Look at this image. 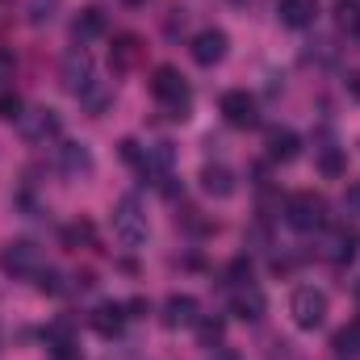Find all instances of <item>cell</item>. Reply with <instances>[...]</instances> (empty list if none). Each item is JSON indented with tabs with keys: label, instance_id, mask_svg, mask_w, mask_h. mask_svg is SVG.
Masks as SVG:
<instances>
[{
	"label": "cell",
	"instance_id": "obj_1",
	"mask_svg": "<svg viewBox=\"0 0 360 360\" xmlns=\"http://www.w3.org/2000/svg\"><path fill=\"white\" fill-rule=\"evenodd\" d=\"M151 96L168 109V117H188V105H193V96H188V84H184V76H180L176 68H155L151 72Z\"/></svg>",
	"mask_w": 360,
	"mask_h": 360
},
{
	"label": "cell",
	"instance_id": "obj_2",
	"mask_svg": "<svg viewBox=\"0 0 360 360\" xmlns=\"http://www.w3.org/2000/svg\"><path fill=\"white\" fill-rule=\"evenodd\" d=\"M0 269L8 272V276H17V281L38 276V272L46 269V252L34 239H13V243L0 248Z\"/></svg>",
	"mask_w": 360,
	"mask_h": 360
},
{
	"label": "cell",
	"instance_id": "obj_3",
	"mask_svg": "<svg viewBox=\"0 0 360 360\" xmlns=\"http://www.w3.org/2000/svg\"><path fill=\"white\" fill-rule=\"evenodd\" d=\"M147 210L139 205V197H122L117 205H113V235H117V243H126V248H139V243H147Z\"/></svg>",
	"mask_w": 360,
	"mask_h": 360
},
{
	"label": "cell",
	"instance_id": "obj_4",
	"mask_svg": "<svg viewBox=\"0 0 360 360\" xmlns=\"http://www.w3.org/2000/svg\"><path fill=\"white\" fill-rule=\"evenodd\" d=\"M285 222H289L293 231L310 235V231L327 226V201H323L319 193H293V197L285 201Z\"/></svg>",
	"mask_w": 360,
	"mask_h": 360
},
{
	"label": "cell",
	"instance_id": "obj_5",
	"mask_svg": "<svg viewBox=\"0 0 360 360\" xmlns=\"http://www.w3.org/2000/svg\"><path fill=\"white\" fill-rule=\"evenodd\" d=\"M17 130H21V139H25L30 147H46V143H55V139H59L63 122H59V113H55V109L38 105V109H25V113L17 117Z\"/></svg>",
	"mask_w": 360,
	"mask_h": 360
},
{
	"label": "cell",
	"instance_id": "obj_6",
	"mask_svg": "<svg viewBox=\"0 0 360 360\" xmlns=\"http://www.w3.org/2000/svg\"><path fill=\"white\" fill-rule=\"evenodd\" d=\"M289 314H293V323H297L302 331L323 327V319H327V293L314 289V285L293 289V297H289Z\"/></svg>",
	"mask_w": 360,
	"mask_h": 360
},
{
	"label": "cell",
	"instance_id": "obj_7",
	"mask_svg": "<svg viewBox=\"0 0 360 360\" xmlns=\"http://www.w3.org/2000/svg\"><path fill=\"white\" fill-rule=\"evenodd\" d=\"M59 84H63V92H72V96H84L92 89V55L84 46H72L59 59Z\"/></svg>",
	"mask_w": 360,
	"mask_h": 360
},
{
	"label": "cell",
	"instance_id": "obj_8",
	"mask_svg": "<svg viewBox=\"0 0 360 360\" xmlns=\"http://www.w3.org/2000/svg\"><path fill=\"white\" fill-rule=\"evenodd\" d=\"M218 109H222V117H226L231 126H239V130H252V126L260 122V113H256V96H248L243 89L222 92Z\"/></svg>",
	"mask_w": 360,
	"mask_h": 360
},
{
	"label": "cell",
	"instance_id": "obj_9",
	"mask_svg": "<svg viewBox=\"0 0 360 360\" xmlns=\"http://www.w3.org/2000/svg\"><path fill=\"white\" fill-rule=\"evenodd\" d=\"M356 248H360V231H356V226H348V222H340V226H331V231H327L323 256H327L331 264H348V260L356 256Z\"/></svg>",
	"mask_w": 360,
	"mask_h": 360
},
{
	"label": "cell",
	"instance_id": "obj_10",
	"mask_svg": "<svg viewBox=\"0 0 360 360\" xmlns=\"http://www.w3.org/2000/svg\"><path fill=\"white\" fill-rule=\"evenodd\" d=\"M105 30H109V13H105L101 4L80 8L76 21H72V38H76V46H89V42H96V38H105Z\"/></svg>",
	"mask_w": 360,
	"mask_h": 360
},
{
	"label": "cell",
	"instance_id": "obj_11",
	"mask_svg": "<svg viewBox=\"0 0 360 360\" xmlns=\"http://www.w3.org/2000/svg\"><path fill=\"white\" fill-rule=\"evenodd\" d=\"M197 323H201V306H197V297H188V293H172V297L164 302V327H168V331L197 327Z\"/></svg>",
	"mask_w": 360,
	"mask_h": 360
},
{
	"label": "cell",
	"instance_id": "obj_12",
	"mask_svg": "<svg viewBox=\"0 0 360 360\" xmlns=\"http://www.w3.org/2000/svg\"><path fill=\"white\" fill-rule=\"evenodd\" d=\"M264 310H269L264 289H256V285H239V289H235V297H231V314H235V319H243V323H260Z\"/></svg>",
	"mask_w": 360,
	"mask_h": 360
},
{
	"label": "cell",
	"instance_id": "obj_13",
	"mask_svg": "<svg viewBox=\"0 0 360 360\" xmlns=\"http://www.w3.org/2000/svg\"><path fill=\"white\" fill-rule=\"evenodd\" d=\"M226 46H231V42H226V34H222V30H201V34L193 38V46H188V51H193V59H197L201 68H214V63H222V59H226Z\"/></svg>",
	"mask_w": 360,
	"mask_h": 360
},
{
	"label": "cell",
	"instance_id": "obj_14",
	"mask_svg": "<svg viewBox=\"0 0 360 360\" xmlns=\"http://www.w3.org/2000/svg\"><path fill=\"white\" fill-rule=\"evenodd\" d=\"M126 306L122 302H101L96 310H92V331L96 335H105V340H113V335H122V327H126Z\"/></svg>",
	"mask_w": 360,
	"mask_h": 360
},
{
	"label": "cell",
	"instance_id": "obj_15",
	"mask_svg": "<svg viewBox=\"0 0 360 360\" xmlns=\"http://www.w3.org/2000/svg\"><path fill=\"white\" fill-rule=\"evenodd\" d=\"M276 17L289 30H306V25L319 21V0H281L276 4Z\"/></svg>",
	"mask_w": 360,
	"mask_h": 360
},
{
	"label": "cell",
	"instance_id": "obj_16",
	"mask_svg": "<svg viewBox=\"0 0 360 360\" xmlns=\"http://www.w3.org/2000/svg\"><path fill=\"white\" fill-rule=\"evenodd\" d=\"M264 147H269V160H276V164H289V160H297L302 139H297L293 130H285V126H272L269 134H264Z\"/></svg>",
	"mask_w": 360,
	"mask_h": 360
},
{
	"label": "cell",
	"instance_id": "obj_17",
	"mask_svg": "<svg viewBox=\"0 0 360 360\" xmlns=\"http://www.w3.org/2000/svg\"><path fill=\"white\" fill-rule=\"evenodd\" d=\"M59 172L72 176V180L89 176L92 172V151L84 143H63V147H59Z\"/></svg>",
	"mask_w": 360,
	"mask_h": 360
},
{
	"label": "cell",
	"instance_id": "obj_18",
	"mask_svg": "<svg viewBox=\"0 0 360 360\" xmlns=\"http://www.w3.org/2000/svg\"><path fill=\"white\" fill-rule=\"evenodd\" d=\"M168 168H172V147L168 143H155V147H147L143 151V164H139V172L147 180H168Z\"/></svg>",
	"mask_w": 360,
	"mask_h": 360
},
{
	"label": "cell",
	"instance_id": "obj_19",
	"mask_svg": "<svg viewBox=\"0 0 360 360\" xmlns=\"http://www.w3.org/2000/svg\"><path fill=\"white\" fill-rule=\"evenodd\" d=\"M201 188L222 201V197L235 193V172H231L226 164H205V168H201Z\"/></svg>",
	"mask_w": 360,
	"mask_h": 360
},
{
	"label": "cell",
	"instance_id": "obj_20",
	"mask_svg": "<svg viewBox=\"0 0 360 360\" xmlns=\"http://www.w3.org/2000/svg\"><path fill=\"white\" fill-rule=\"evenodd\" d=\"M139 55H143V42H139L134 34H122V38H113V46H109L113 72H130V68L139 63Z\"/></svg>",
	"mask_w": 360,
	"mask_h": 360
},
{
	"label": "cell",
	"instance_id": "obj_21",
	"mask_svg": "<svg viewBox=\"0 0 360 360\" xmlns=\"http://www.w3.org/2000/svg\"><path fill=\"white\" fill-rule=\"evenodd\" d=\"M331 348H335V356H360V319H352L348 327L335 331Z\"/></svg>",
	"mask_w": 360,
	"mask_h": 360
},
{
	"label": "cell",
	"instance_id": "obj_22",
	"mask_svg": "<svg viewBox=\"0 0 360 360\" xmlns=\"http://www.w3.org/2000/svg\"><path fill=\"white\" fill-rule=\"evenodd\" d=\"M335 25L344 34H360V0H340L335 4Z\"/></svg>",
	"mask_w": 360,
	"mask_h": 360
},
{
	"label": "cell",
	"instance_id": "obj_23",
	"mask_svg": "<svg viewBox=\"0 0 360 360\" xmlns=\"http://www.w3.org/2000/svg\"><path fill=\"white\" fill-rule=\"evenodd\" d=\"M319 168H323V176H344V151L340 147H319Z\"/></svg>",
	"mask_w": 360,
	"mask_h": 360
},
{
	"label": "cell",
	"instance_id": "obj_24",
	"mask_svg": "<svg viewBox=\"0 0 360 360\" xmlns=\"http://www.w3.org/2000/svg\"><path fill=\"white\" fill-rule=\"evenodd\" d=\"M55 8H59V0H25V17H30V25H46V21L55 17Z\"/></svg>",
	"mask_w": 360,
	"mask_h": 360
},
{
	"label": "cell",
	"instance_id": "obj_25",
	"mask_svg": "<svg viewBox=\"0 0 360 360\" xmlns=\"http://www.w3.org/2000/svg\"><path fill=\"white\" fill-rule=\"evenodd\" d=\"M197 335H201V348H214V344H222V323L218 319H201Z\"/></svg>",
	"mask_w": 360,
	"mask_h": 360
},
{
	"label": "cell",
	"instance_id": "obj_26",
	"mask_svg": "<svg viewBox=\"0 0 360 360\" xmlns=\"http://www.w3.org/2000/svg\"><path fill=\"white\" fill-rule=\"evenodd\" d=\"M21 113H25L21 96H17V92H0V122H17Z\"/></svg>",
	"mask_w": 360,
	"mask_h": 360
},
{
	"label": "cell",
	"instance_id": "obj_27",
	"mask_svg": "<svg viewBox=\"0 0 360 360\" xmlns=\"http://www.w3.org/2000/svg\"><path fill=\"white\" fill-rule=\"evenodd\" d=\"M63 243H68V248H80V243H92V226H89V222H72V226L63 231Z\"/></svg>",
	"mask_w": 360,
	"mask_h": 360
},
{
	"label": "cell",
	"instance_id": "obj_28",
	"mask_svg": "<svg viewBox=\"0 0 360 360\" xmlns=\"http://www.w3.org/2000/svg\"><path fill=\"white\" fill-rule=\"evenodd\" d=\"M38 289H42V293H51V297H59L68 285H63V276H59V272L42 269V272H38Z\"/></svg>",
	"mask_w": 360,
	"mask_h": 360
},
{
	"label": "cell",
	"instance_id": "obj_29",
	"mask_svg": "<svg viewBox=\"0 0 360 360\" xmlns=\"http://www.w3.org/2000/svg\"><path fill=\"white\" fill-rule=\"evenodd\" d=\"M226 276H231L235 285H248V281H252V260H235V264L226 269Z\"/></svg>",
	"mask_w": 360,
	"mask_h": 360
},
{
	"label": "cell",
	"instance_id": "obj_30",
	"mask_svg": "<svg viewBox=\"0 0 360 360\" xmlns=\"http://www.w3.org/2000/svg\"><path fill=\"white\" fill-rule=\"evenodd\" d=\"M122 160H126V164H134V168H139V164H143V147H139V143H134V139H126V143H122Z\"/></svg>",
	"mask_w": 360,
	"mask_h": 360
},
{
	"label": "cell",
	"instance_id": "obj_31",
	"mask_svg": "<svg viewBox=\"0 0 360 360\" xmlns=\"http://www.w3.org/2000/svg\"><path fill=\"white\" fill-rule=\"evenodd\" d=\"M344 210H348V214H360V180L348 184V193H344Z\"/></svg>",
	"mask_w": 360,
	"mask_h": 360
},
{
	"label": "cell",
	"instance_id": "obj_32",
	"mask_svg": "<svg viewBox=\"0 0 360 360\" xmlns=\"http://www.w3.org/2000/svg\"><path fill=\"white\" fill-rule=\"evenodd\" d=\"M13 68H17V63H13V55H8V51H0V84H8V80H13Z\"/></svg>",
	"mask_w": 360,
	"mask_h": 360
},
{
	"label": "cell",
	"instance_id": "obj_33",
	"mask_svg": "<svg viewBox=\"0 0 360 360\" xmlns=\"http://www.w3.org/2000/svg\"><path fill=\"white\" fill-rule=\"evenodd\" d=\"M348 92L360 101V72H348Z\"/></svg>",
	"mask_w": 360,
	"mask_h": 360
},
{
	"label": "cell",
	"instance_id": "obj_34",
	"mask_svg": "<svg viewBox=\"0 0 360 360\" xmlns=\"http://www.w3.org/2000/svg\"><path fill=\"white\" fill-rule=\"evenodd\" d=\"M122 4H147V0H122Z\"/></svg>",
	"mask_w": 360,
	"mask_h": 360
},
{
	"label": "cell",
	"instance_id": "obj_35",
	"mask_svg": "<svg viewBox=\"0 0 360 360\" xmlns=\"http://www.w3.org/2000/svg\"><path fill=\"white\" fill-rule=\"evenodd\" d=\"M239 4H243V0H239Z\"/></svg>",
	"mask_w": 360,
	"mask_h": 360
}]
</instances>
